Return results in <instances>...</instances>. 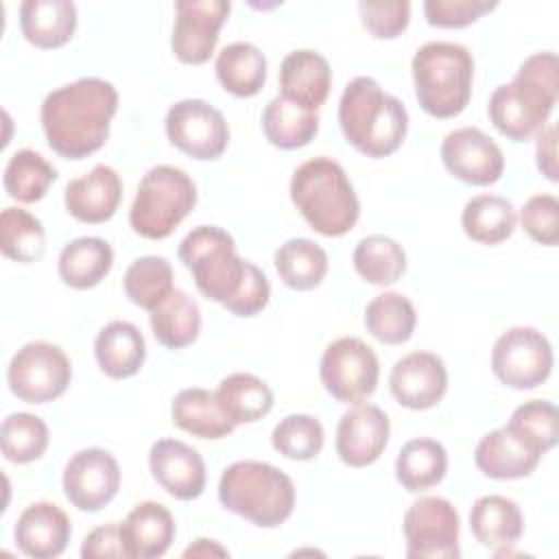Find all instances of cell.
<instances>
[{
    "instance_id": "cell-24",
    "label": "cell",
    "mask_w": 559,
    "mask_h": 559,
    "mask_svg": "<svg viewBox=\"0 0 559 559\" xmlns=\"http://www.w3.org/2000/svg\"><path fill=\"white\" fill-rule=\"evenodd\" d=\"M120 531L129 559H155L170 548L175 539V520L164 504L146 500L129 511Z\"/></svg>"
},
{
    "instance_id": "cell-43",
    "label": "cell",
    "mask_w": 559,
    "mask_h": 559,
    "mask_svg": "<svg viewBox=\"0 0 559 559\" xmlns=\"http://www.w3.org/2000/svg\"><path fill=\"white\" fill-rule=\"evenodd\" d=\"M271 443L282 456L290 461H310L323 450L325 432L317 417L293 413L280 419V424L273 428Z\"/></svg>"
},
{
    "instance_id": "cell-22",
    "label": "cell",
    "mask_w": 559,
    "mask_h": 559,
    "mask_svg": "<svg viewBox=\"0 0 559 559\" xmlns=\"http://www.w3.org/2000/svg\"><path fill=\"white\" fill-rule=\"evenodd\" d=\"M72 535L70 518L52 502L28 504L13 528L15 546L33 559L59 557Z\"/></svg>"
},
{
    "instance_id": "cell-20",
    "label": "cell",
    "mask_w": 559,
    "mask_h": 559,
    "mask_svg": "<svg viewBox=\"0 0 559 559\" xmlns=\"http://www.w3.org/2000/svg\"><path fill=\"white\" fill-rule=\"evenodd\" d=\"M122 199V181L107 164H96L87 175L68 181L63 203L70 216L81 223L98 225L109 221Z\"/></svg>"
},
{
    "instance_id": "cell-41",
    "label": "cell",
    "mask_w": 559,
    "mask_h": 559,
    "mask_svg": "<svg viewBox=\"0 0 559 559\" xmlns=\"http://www.w3.org/2000/svg\"><path fill=\"white\" fill-rule=\"evenodd\" d=\"M124 293L127 297L144 308L153 310L157 308L173 290V266L162 255H142L135 258L129 269L124 271Z\"/></svg>"
},
{
    "instance_id": "cell-21",
    "label": "cell",
    "mask_w": 559,
    "mask_h": 559,
    "mask_svg": "<svg viewBox=\"0 0 559 559\" xmlns=\"http://www.w3.org/2000/svg\"><path fill=\"white\" fill-rule=\"evenodd\" d=\"M542 456V452H537L509 426L487 432L474 450L476 467L493 480H515L531 476Z\"/></svg>"
},
{
    "instance_id": "cell-4",
    "label": "cell",
    "mask_w": 559,
    "mask_h": 559,
    "mask_svg": "<svg viewBox=\"0 0 559 559\" xmlns=\"http://www.w3.org/2000/svg\"><path fill=\"white\" fill-rule=\"evenodd\" d=\"M290 199L306 223L328 238L345 236L360 216V203L345 168L330 157H314L295 168Z\"/></svg>"
},
{
    "instance_id": "cell-28",
    "label": "cell",
    "mask_w": 559,
    "mask_h": 559,
    "mask_svg": "<svg viewBox=\"0 0 559 559\" xmlns=\"http://www.w3.org/2000/svg\"><path fill=\"white\" fill-rule=\"evenodd\" d=\"M469 528L474 537L493 550L513 546L524 533L520 507L500 493L480 496L469 511Z\"/></svg>"
},
{
    "instance_id": "cell-46",
    "label": "cell",
    "mask_w": 559,
    "mask_h": 559,
    "mask_svg": "<svg viewBox=\"0 0 559 559\" xmlns=\"http://www.w3.org/2000/svg\"><path fill=\"white\" fill-rule=\"evenodd\" d=\"M524 231L539 245L555 247L559 242V201L555 194H533L520 212Z\"/></svg>"
},
{
    "instance_id": "cell-39",
    "label": "cell",
    "mask_w": 559,
    "mask_h": 559,
    "mask_svg": "<svg viewBox=\"0 0 559 559\" xmlns=\"http://www.w3.org/2000/svg\"><path fill=\"white\" fill-rule=\"evenodd\" d=\"M352 262L356 273L376 286L395 284L406 271V253L402 245L382 234L362 238L354 249Z\"/></svg>"
},
{
    "instance_id": "cell-2",
    "label": "cell",
    "mask_w": 559,
    "mask_h": 559,
    "mask_svg": "<svg viewBox=\"0 0 559 559\" xmlns=\"http://www.w3.org/2000/svg\"><path fill=\"white\" fill-rule=\"evenodd\" d=\"M559 98V61L550 50L526 57L511 83L493 90L487 114L491 124L513 142L537 135Z\"/></svg>"
},
{
    "instance_id": "cell-14",
    "label": "cell",
    "mask_w": 559,
    "mask_h": 559,
    "mask_svg": "<svg viewBox=\"0 0 559 559\" xmlns=\"http://www.w3.org/2000/svg\"><path fill=\"white\" fill-rule=\"evenodd\" d=\"M231 4L225 0H179L175 2L173 55L188 66L205 63L218 41Z\"/></svg>"
},
{
    "instance_id": "cell-36",
    "label": "cell",
    "mask_w": 559,
    "mask_h": 559,
    "mask_svg": "<svg viewBox=\"0 0 559 559\" xmlns=\"http://www.w3.org/2000/svg\"><path fill=\"white\" fill-rule=\"evenodd\" d=\"M280 280L295 290L317 288L328 273V253L310 238H290L273 255Z\"/></svg>"
},
{
    "instance_id": "cell-32",
    "label": "cell",
    "mask_w": 559,
    "mask_h": 559,
    "mask_svg": "<svg viewBox=\"0 0 559 559\" xmlns=\"http://www.w3.org/2000/svg\"><path fill=\"white\" fill-rule=\"evenodd\" d=\"M461 225L467 238H472L474 242L500 245L513 234L518 225V214L507 197L478 194L465 203Z\"/></svg>"
},
{
    "instance_id": "cell-50",
    "label": "cell",
    "mask_w": 559,
    "mask_h": 559,
    "mask_svg": "<svg viewBox=\"0 0 559 559\" xmlns=\"http://www.w3.org/2000/svg\"><path fill=\"white\" fill-rule=\"evenodd\" d=\"M535 159H537V170L548 179L557 181L559 170H557V127H544L537 133V144H535Z\"/></svg>"
},
{
    "instance_id": "cell-23",
    "label": "cell",
    "mask_w": 559,
    "mask_h": 559,
    "mask_svg": "<svg viewBox=\"0 0 559 559\" xmlns=\"http://www.w3.org/2000/svg\"><path fill=\"white\" fill-rule=\"evenodd\" d=\"M332 87V70L323 55L310 48L293 50L280 66V96L317 111Z\"/></svg>"
},
{
    "instance_id": "cell-38",
    "label": "cell",
    "mask_w": 559,
    "mask_h": 559,
    "mask_svg": "<svg viewBox=\"0 0 559 559\" xmlns=\"http://www.w3.org/2000/svg\"><path fill=\"white\" fill-rule=\"evenodd\" d=\"M417 323L415 306L402 293H382L365 308V328L384 345L406 343Z\"/></svg>"
},
{
    "instance_id": "cell-17",
    "label": "cell",
    "mask_w": 559,
    "mask_h": 559,
    "mask_svg": "<svg viewBox=\"0 0 559 559\" xmlns=\"http://www.w3.org/2000/svg\"><path fill=\"white\" fill-rule=\"evenodd\" d=\"M391 424L376 404H354L336 426V454L349 467H367L380 459L389 443Z\"/></svg>"
},
{
    "instance_id": "cell-15",
    "label": "cell",
    "mask_w": 559,
    "mask_h": 559,
    "mask_svg": "<svg viewBox=\"0 0 559 559\" xmlns=\"http://www.w3.org/2000/svg\"><path fill=\"white\" fill-rule=\"evenodd\" d=\"M120 489L118 461L100 448H85L70 456L63 469V493L79 511H100Z\"/></svg>"
},
{
    "instance_id": "cell-16",
    "label": "cell",
    "mask_w": 559,
    "mask_h": 559,
    "mask_svg": "<svg viewBox=\"0 0 559 559\" xmlns=\"http://www.w3.org/2000/svg\"><path fill=\"white\" fill-rule=\"evenodd\" d=\"M441 162L452 177L469 186H491L504 173L500 146L476 127L450 131L441 142Z\"/></svg>"
},
{
    "instance_id": "cell-11",
    "label": "cell",
    "mask_w": 559,
    "mask_h": 559,
    "mask_svg": "<svg viewBox=\"0 0 559 559\" xmlns=\"http://www.w3.org/2000/svg\"><path fill=\"white\" fill-rule=\"evenodd\" d=\"M491 371L502 384L518 391L539 386L552 371L550 341L528 325L502 332L491 349Z\"/></svg>"
},
{
    "instance_id": "cell-31",
    "label": "cell",
    "mask_w": 559,
    "mask_h": 559,
    "mask_svg": "<svg viewBox=\"0 0 559 559\" xmlns=\"http://www.w3.org/2000/svg\"><path fill=\"white\" fill-rule=\"evenodd\" d=\"M445 472L448 452L439 441L428 437L406 441L395 459V478L411 493L439 485Z\"/></svg>"
},
{
    "instance_id": "cell-27",
    "label": "cell",
    "mask_w": 559,
    "mask_h": 559,
    "mask_svg": "<svg viewBox=\"0 0 559 559\" xmlns=\"http://www.w3.org/2000/svg\"><path fill=\"white\" fill-rule=\"evenodd\" d=\"M170 417L177 428L199 439H223L234 432L231 419L225 415L216 391L183 389L170 404Z\"/></svg>"
},
{
    "instance_id": "cell-19",
    "label": "cell",
    "mask_w": 559,
    "mask_h": 559,
    "mask_svg": "<svg viewBox=\"0 0 559 559\" xmlns=\"http://www.w3.org/2000/svg\"><path fill=\"white\" fill-rule=\"evenodd\" d=\"M148 467L157 485L177 500H194L205 489L201 454L179 439L155 441L148 452Z\"/></svg>"
},
{
    "instance_id": "cell-48",
    "label": "cell",
    "mask_w": 559,
    "mask_h": 559,
    "mask_svg": "<svg viewBox=\"0 0 559 559\" xmlns=\"http://www.w3.org/2000/svg\"><path fill=\"white\" fill-rule=\"evenodd\" d=\"M271 286L262 269H258L253 262H247L245 282L238 290V295L225 306L236 317H253L269 304Z\"/></svg>"
},
{
    "instance_id": "cell-6",
    "label": "cell",
    "mask_w": 559,
    "mask_h": 559,
    "mask_svg": "<svg viewBox=\"0 0 559 559\" xmlns=\"http://www.w3.org/2000/svg\"><path fill=\"white\" fill-rule=\"evenodd\" d=\"M415 98L432 118L459 116L472 98L474 59L454 41L424 44L411 63Z\"/></svg>"
},
{
    "instance_id": "cell-30",
    "label": "cell",
    "mask_w": 559,
    "mask_h": 559,
    "mask_svg": "<svg viewBox=\"0 0 559 559\" xmlns=\"http://www.w3.org/2000/svg\"><path fill=\"white\" fill-rule=\"evenodd\" d=\"M214 70L223 90L238 98L255 96L266 81V59L262 50L249 41L225 46L216 57Z\"/></svg>"
},
{
    "instance_id": "cell-7",
    "label": "cell",
    "mask_w": 559,
    "mask_h": 559,
    "mask_svg": "<svg viewBox=\"0 0 559 559\" xmlns=\"http://www.w3.org/2000/svg\"><path fill=\"white\" fill-rule=\"evenodd\" d=\"M197 205V186L181 168L159 164L140 179L129 223L133 231L148 240L168 238Z\"/></svg>"
},
{
    "instance_id": "cell-33",
    "label": "cell",
    "mask_w": 559,
    "mask_h": 559,
    "mask_svg": "<svg viewBox=\"0 0 559 559\" xmlns=\"http://www.w3.org/2000/svg\"><path fill=\"white\" fill-rule=\"evenodd\" d=\"M148 323L159 345L181 349L197 341L201 332V310L188 293L175 288L157 308L151 310Z\"/></svg>"
},
{
    "instance_id": "cell-8",
    "label": "cell",
    "mask_w": 559,
    "mask_h": 559,
    "mask_svg": "<svg viewBox=\"0 0 559 559\" xmlns=\"http://www.w3.org/2000/svg\"><path fill=\"white\" fill-rule=\"evenodd\" d=\"M179 260L192 273L199 293L223 308L238 295L247 262L236 253L234 238L216 227H194L179 245Z\"/></svg>"
},
{
    "instance_id": "cell-1",
    "label": "cell",
    "mask_w": 559,
    "mask_h": 559,
    "mask_svg": "<svg viewBox=\"0 0 559 559\" xmlns=\"http://www.w3.org/2000/svg\"><path fill=\"white\" fill-rule=\"evenodd\" d=\"M116 111V87L105 79L83 76L52 90L39 116L48 146L66 159H83L107 142Z\"/></svg>"
},
{
    "instance_id": "cell-37",
    "label": "cell",
    "mask_w": 559,
    "mask_h": 559,
    "mask_svg": "<svg viewBox=\"0 0 559 559\" xmlns=\"http://www.w3.org/2000/svg\"><path fill=\"white\" fill-rule=\"evenodd\" d=\"M57 168L37 151H15L4 166V190L20 203H35L44 199L48 188L57 181Z\"/></svg>"
},
{
    "instance_id": "cell-26",
    "label": "cell",
    "mask_w": 559,
    "mask_h": 559,
    "mask_svg": "<svg viewBox=\"0 0 559 559\" xmlns=\"http://www.w3.org/2000/svg\"><path fill=\"white\" fill-rule=\"evenodd\" d=\"M94 354L103 373L114 380H124L142 369L146 343L133 323L111 321L96 334Z\"/></svg>"
},
{
    "instance_id": "cell-5",
    "label": "cell",
    "mask_w": 559,
    "mask_h": 559,
    "mask_svg": "<svg viewBox=\"0 0 559 559\" xmlns=\"http://www.w3.org/2000/svg\"><path fill=\"white\" fill-rule=\"evenodd\" d=\"M221 504L260 528L284 524L295 509V485L288 474L264 461H236L221 474Z\"/></svg>"
},
{
    "instance_id": "cell-42",
    "label": "cell",
    "mask_w": 559,
    "mask_h": 559,
    "mask_svg": "<svg viewBox=\"0 0 559 559\" xmlns=\"http://www.w3.org/2000/svg\"><path fill=\"white\" fill-rule=\"evenodd\" d=\"M48 439V426L31 413H11L0 426L2 454L17 465L37 461L46 452Z\"/></svg>"
},
{
    "instance_id": "cell-35",
    "label": "cell",
    "mask_w": 559,
    "mask_h": 559,
    "mask_svg": "<svg viewBox=\"0 0 559 559\" xmlns=\"http://www.w3.org/2000/svg\"><path fill=\"white\" fill-rule=\"evenodd\" d=\"M216 397L234 426L253 424L273 408L271 386L253 373H229L221 380Z\"/></svg>"
},
{
    "instance_id": "cell-18",
    "label": "cell",
    "mask_w": 559,
    "mask_h": 559,
    "mask_svg": "<svg viewBox=\"0 0 559 559\" xmlns=\"http://www.w3.org/2000/svg\"><path fill=\"white\" fill-rule=\"evenodd\" d=\"M389 389L404 408L428 411L437 406L448 391V369L437 354L411 352L393 365Z\"/></svg>"
},
{
    "instance_id": "cell-10",
    "label": "cell",
    "mask_w": 559,
    "mask_h": 559,
    "mask_svg": "<svg viewBox=\"0 0 559 559\" xmlns=\"http://www.w3.org/2000/svg\"><path fill=\"white\" fill-rule=\"evenodd\" d=\"M319 376L325 391L345 404L365 402L378 386L380 362L376 352L356 336L330 343L321 356Z\"/></svg>"
},
{
    "instance_id": "cell-25",
    "label": "cell",
    "mask_w": 559,
    "mask_h": 559,
    "mask_svg": "<svg viewBox=\"0 0 559 559\" xmlns=\"http://www.w3.org/2000/svg\"><path fill=\"white\" fill-rule=\"evenodd\" d=\"M20 28L28 44L52 50L66 46L76 28V7L70 0H24Z\"/></svg>"
},
{
    "instance_id": "cell-29",
    "label": "cell",
    "mask_w": 559,
    "mask_h": 559,
    "mask_svg": "<svg viewBox=\"0 0 559 559\" xmlns=\"http://www.w3.org/2000/svg\"><path fill=\"white\" fill-rule=\"evenodd\" d=\"M114 266V251L107 240L96 236H83L68 242L59 253V277L63 284L85 290L105 280Z\"/></svg>"
},
{
    "instance_id": "cell-12",
    "label": "cell",
    "mask_w": 559,
    "mask_h": 559,
    "mask_svg": "<svg viewBox=\"0 0 559 559\" xmlns=\"http://www.w3.org/2000/svg\"><path fill=\"white\" fill-rule=\"evenodd\" d=\"M459 513L439 496H421L404 513L408 559H454L459 550Z\"/></svg>"
},
{
    "instance_id": "cell-9",
    "label": "cell",
    "mask_w": 559,
    "mask_h": 559,
    "mask_svg": "<svg viewBox=\"0 0 559 559\" xmlns=\"http://www.w3.org/2000/svg\"><path fill=\"white\" fill-rule=\"evenodd\" d=\"M70 380V358L61 347L46 341L22 345L7 369L11 393L26 404H46L61 397Z\"/></svg>"
},
{
    "instance_id": "cell-51",
    "label": "cell",
    "mask_w": 559,
    "mask_h": 559,
    "mask_svg": "<svg viewBox=\"0 0 559 559\" xmlns=\"http://www.w3.org/2000/svg\"><path fill=\"white\" fill-rule=\"evenodd\" d=\"M227 548H223L218 542L207 539V537H199L194 544H190L183 550V557H227Z\"/></svg>"
},
{
    "instance_id": "cell-47",
    "label": "cell",
    "mask_w": 559,
    "mask_h": 559,
    "mask_svg": "<svg viewBox=\"0 0 559 559\" xmlns=\"http://www.w3.org/2000/svg\"><path fill=\"white\" fill-rule=\"evenodd\" d=\"M496 7L489 0H426L424 15L437 28H465Z\"/></svg>"
},
{
    "instance_id": "cell-3",
    "label": "cell",
    "mask_w": 559,
    "mask_h": 559,
    "mask_svg": "<svg viewBox=\"0 0 559 559\" xmlns=\"http://www.w3.org/2000/svg\"><path fill=\"white\" fill-rule=\"evenodd\" d=\"M345 140L362 155L380 159L395 153L408 131V114L400 98L382 92L376 79H352L338 103Z\"/></svg>"
},
{
    "instance_id": "cell-34",
    "label": "cell",
    "mask_w": 559,
    "mask_h": 559,
    "mask_svg": "<svg viewBox=\"0 0 559 559\" xmlns=\"http://www.w3.org/2000/svg\"><path fill=\"white\" fill-rule=\"evenodd\" d=\"M262 131L273 146L295 151L314 140L319 131V116L317 111H308L282 96H275L262 111Z\"/></svg>"
},
{
    "instance_id": "cell-13",
    "label": "cell",
    "mask_w": 559,
    "mask_h": 559,
    "mask_svg": "<svg viewBox=\"0 0 559 559\" xmlns=\"http://www.w3.org/2000/svg\"><path fill=\"white\" fill-rule=\"evenodd\" d=\"M168 142L192 159H216L229 144L225 116L201 98H183L166 114Z\"/></svg>"
},
{
    "instance_id": "cell-44",
    "label": "cell",
    "mask_w": 559,
    "mask_h": 559,
    "mask_svg": "<svg viewBox=\"0 0 559 559\" xmlns=\"http://www.w3.org/2000/svg\"><path fill=\"white\" fill-rule=\"evenodd\" d=\"M507 426L542 454L550 452L559 439V415L548 400L524 402L513 411Z\"/></svg>"
},
{
    "instance_id": "cell-40",
    "label": "cell",
    "mask_w": 559,
    "mask_h": 559,
    "mask_svg": "<svg viewBox=\"0 0 559 559\" xmlns=\"http://www.w3.org/2000/svg\"><path fill=\"white\" fill-rule=\"evenodd\" d=\"M0 249L9 260L31 264L46 251V231L37 216L22 207H4L0 214Z\"/></svg>"
},
{
    "instance_id": "cell-49",
    "label": "cell",
    "mask_w": 559,
    "mask_h": 559,
    "mask_svg": "<svg viewBox=\"0 0 559 559\" xmlns=\"http://www.w3.org/2000/svg\"><path fill=\"white\" fill-rule=\"evenodd\" d=\"M81 557L83 559H103V557L129 559L120 524H105L90 531L81 544Z\"/></svg>"
},
{
    "instance_id": "cell-45",
    "label": "cell",
    "mask_w": 559,
    "mask_h": 559,
    "mask_svg": "<svg viewBox=\"0 0 559 559\" xmlns=\"http://www.w3.org/2000/svg\"><path fill=\"white\" fill-rule=\"evenodd\" d=\"M362 26L376 39L400 37L411 20V2L406 0H362L358 2Z\"/></svg>"
}]
</instances>
